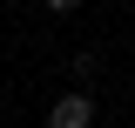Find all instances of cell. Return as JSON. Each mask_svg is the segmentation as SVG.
I'll return each mask as SVG.
<instances>
[{
    "instance_id": "cell-1",
    "label": "cell",
    "mask_w": 135,
    "mask_h": 128,
    "mask_svg": "<svg viewBox=\"0 0 135 128\" xmlns=\"http://www.w3.org/2000/svg\"><path fill=\"white\" fill-rule=\"evenodd\" d=\"M47 128H95V95H88V88H68V95H54Z\"/></svg>"
},
{
    "instance_id": "cell-2",
    "label": "cell",
    "mask_w": 135,
    "mask_h": 128,
    "mask_svg": "<svg viewBox=\"0 0 135 128\" xmlns=\"http://www.w3.org/2000/svg\"><path fill=\"white\" fill-rule=\"evenodd\" d=\"M41 7H47L54 20H68V14H74V7H81V0H41Z\"/></svg>"
}]
</instances>
